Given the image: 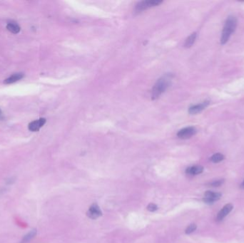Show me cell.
Masks as SVG:
<instances>
[{"label": "cell", "instance_id": "cell-1", "mask_svg": "<svg viewBox=\"0 0 244 243\" xmlns=\"http://www.w3.org/2000/svg\"><path fill=\"white\" fill-rule=\"evenodd\" d=\"M172 77L170 74H165L156 81L152 89L151 96L153 100L158 99L167 90L172 83Z\"/></svg>", "mask_w": 244, "mask_h": 243}, {"label": "cell", "instance_id": "cell-19", "mask_svg": "<svg viewBox=\"0 0 244 243\" xmlns=\"http://www.w3.org/2000/svg\"><path fill=\"white\" fill-rule=\"evenodd\" d=\"M15 180H14V179L12 178H10L9 180H6V183L8 184V185H10V184H12L14 182Z\"/></svg>", "mask_w": 244, "mask_h": 243}, {"label": "cell", "instance_id": "cell-16", "mask_svg": "<svg viewBox=\"0 0 244 243\" xmlns=\"http://www.w3.org/2000/svg\"><path fill=\"white\" fill-rule=\"evenodd\" d=\"M223 183H224V180L223 179H221V180L213 181L209 185L210 186H212V187H219L221 185H223Z\"/></svg>", "mask_w": 244, "mask_h": 243}, {"label": "cell", "instance_id": "cell-8", "mask_svg": "<svg viewBox=\"0 0 244 243\" xmlns=\"http://www.w3.org/2000/svg\"><path fill=\"white\" fill-rule=\"evenodd\" d=\"M233 208H234V206L231 204H226L225 206H223V208L218 213L217 217H216V219H217L218 221H221V220L224 219L231 212Z\"/></svg>", "mask_w": 244, "mask_h": 243}, {"label": "cell", "instance_id": "cell-4", "mask_svg": "<svg viewBox=\"0 0 244 243\" xmlns=\"http://www.w3.org/2000/svg\"><path fill=\"white\" fill-rule=\"evenodd\" d=\"M196 132V128L195 127L188 126L181 129L177 133V136L179 138H181V139H187V138H189L192 137L193 136H194Z\"/></svg>", "mask_w": 244, "mask_h": 243}, {"label": "cell", "instance_id": "cell-5", "mask_svg": "<svg viewBox=\"0 0 244 243\" xmlns=\"http://www.w3.org/2000/svg\"><path fill=\"white\" fill-rule=\"evenodd\" d=\"M221 197V194L219 192H216L213 191H206L204 194V197L203 198V200L205 203L209 204H213L214 202L217 201Z\"/></svg>", "mask_w": 244, "mask_h": 243}, {"label": "cell", "instance_id": "cell-20", "mask_svg": "<svg viewBox=\"0 0 244 243\" xmlns=\"http://www.w3.org/2000/svg\"><path fill=\"white\" fill-rule=\"evenodd\" d=\"M241 188H242V189H244V180H243V183H241Z\"/></svg>", "mask_w": 244, "mask_h": 243}, {"label": "cell", "instance_id": "cell-10", "mask_svg": "<svg viewBox=\"0 0 244 243\" xmlns=\"http://www.w3.org/2000/svg\"><path fill=\"white\" fill-rule=\"evenodd\" d=\"M204 171V167L201 165H193V166L187 168L186 172L191 176H196L199 175Z\"/></svg>", "mask_w": 244, "mask_h": 243}, {"label": "cell", "instance_id": "cell-6", "mask_svg": "<svg viewBox=\"0 0 244 243\" xmlns=\"http://www.w3.org/2000/svg\"><path fill=\"white\" fill-rule=\"evenodd\" d=\"M209 103L210 102L209 101H205L201 103L191 106L188 108V113L191 115L197 114V113H201L202 111H204L209 105Z\"/></svg>", "mask_w": 244, "mask_h": 243}, {"label": "cell", "instance_id": "cell-7", "mask_svg": "<svg viewBox=\"0 0 244 243\" xmlns=\"http://www.w3.org/2000/svg\"><path fill=\"white\" fill-rule=\"evenodd\" d=\"M87 216L92 219H97L100 216H101L102 212L100 210L99 207L98 206L97 204H93V205L90 207L89 210L86 213Z\"/></svg>", "mask_w": 244, "mask_h": 243}, {"label": "cell", "instance_id": "cell-3", "mask_svg": "<svg viewBox=\"0 0 244 243\" xmlns=\"http://www.w3.org/2000/svg\"><path fill=\"white\" fill-rule=\"evenodd\" d=\"M162 3L161 0H144V1L139 2L135 6L136 12H141L154 6H158Z\"/></svg>", "mask_w": 244, "mask_h": 243}, {"label": "cell", "instance_id": "cell-11", "mask_svg": "<svg viewBox=\"0 0 244 243\" xmlns=\"http://www.w3.org/2000/svg\"><path fill=\"white\" fill-rule=\"evenodd\" d=\"M24 77V74L22 73H17L12 75V76L9 77L6 79H5V81H4V83L6 84H10V83H13L17 82V81H19L20 79H22Z\"/></svg>", "mask_w": 244, "mask_h": 243}, {"label": "cell", "instance_id": "cell-9", "mask_svg": "<svg viewBox=\"0 0 244 243\" xmlns=\"http://www.w3.org/2000/svg\"><path fill=\"white\" fill-rule=\"evenodd\" d=\"M45 123H46V119H43V118L38 120H36V121L31 122L30 124H29V129L31 131L36 132V131L39 130V129L44 126Z\"/></svg>", "mask_w": 244, "mask_h": 243}, {"label": "cell", "instance_id": "cell-15", "mask_svg": "<svg viewBox=\"0 0 244 243\" xmlns=\"http://www.w3.org/2000/svg\"><path fill=\"white\" fill-rule=\"evenodd\" d=\"M6 28L14 34H18L20 31V27L19 25L14 23H9L6 26Z\"/></svg>", "mask_w": 244, "mask_h": 243}, {"label": "cell", "instance_id": "cell-21", "mask_svg": "<svg viewBox=\"0 0 244 243\" xmlns=\"http://www.w3.org/2000/svg\"><path fill=\"white\" fill-rule=\"evenodd\" d=\"M1 113H2V111H1V110H0V115H1Z\"/></svg>", "mask_w": 244, "mask_h": 243}, {"label": "cell", "instance_id": "cell-13", "mask_svg": "<svg viewBox=\"0 0 244 243\" xmlns=\"http://www.w3.org/2000/svg\"><path fill=\"white\" fill-rule=\"evenodd\" d=\"M196 37H197L196 32H193L186 39V42L184 43V47H185L186 48H189V47H191L193 44H194L196 39Z\"/></svg>", "mask_w": 244, "mask_h": 243}, {"label": "cell", "instance_id": "cell-17", "mask_svg": "<svg viewBox=\"0 0 244 243\" xmlns=\"http://www.w3.org/2000/svg\"><path fill=\"white\" fill-rule=\"evenodd\" d=\"M196 225L195 224H191L186 228L185 232L186 234H191L193 232H194L196 230Z\"/></svg>", "mask_w": 244, "mask_h": 243}, {"label": "cell", "instance_id": "cell-12", "mask_svg": "<svg viewBox=\"0 0 244 243\" xmlns=\"http://www.w3.org/2000/svg\"><path fill=\"white\" fill-rule=\"evenodd\" d=\"M36 235V229H33L29 233L25 235L23 238L21 240V243H28L35 237Z\"/></svg>", "mask_w": 244, "mask_h": 243}, {"label": "cell", "instance_id": "cell-18", "mask_svg": "<svg viewBox=\"0 0 244 243\" xmlns=\"http://www.w3.org/2000/svg\"><path fill=\"white\" fill-rule=\"evenodd\" d=\"M147 209L148 210L151 211V212H154V211H156L158 208H157L156 205H155L154 203H151L147 206Z\"/></svg>", "mask_w": 244, "mask_h": 243}, {"label": "cell", "instance_id": "cell-2", "mask_svg": "<svg viewBox=\"0 0 244 243\" xmlns=\"http://www.w3.org/2000/svg\"><path fill=\"white\" fill-rule=\"evenodd\" d=\"M238 20L234 16H229L225 20L221 37V44L224 45L229 42L233 33L236 31Z\"/></svg>", "mask_w": 244, "mask_h": 243}, {"label": "cell", "instance_id": "cell-14", "mask_svg": "<svg viewBox=\"0 0 244 243\" xmlns=\"http://www.w3.org/2000/svg\"><path fill=\"white\" fill-rule=\"evenodd\" d=\"M224 158H225V156H223L222 153H217L213 154V155L211 157V158H210V160H211L212 162L214 163H219V162H221V161L224 160Z\"/></svg>", "mask_w": 244, "mask_h": 243}]
</instances>
